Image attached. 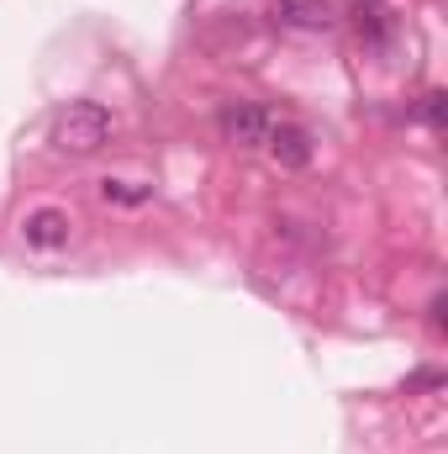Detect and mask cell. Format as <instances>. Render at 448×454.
<instances>
[{"instance_id":"obj_2","label":"cell","mask_w":448,"mask_h":454,"mask_svg":"<svg viewBox=\"0 0 448 454\" xmlns=\"http://www.w3.org/2000/svg\"><path fill=\"white\" fill-rule=\"evenodd\" d=\"M274 121H280V116L269 112V106H259V101H227L222 116H217L222 137L237 143V148H264L269 132H274Z\"/></svg>"},{"instance_id":"obj_7","label":"cell","mask_w":448,"mask_h":454,"mask_svg":"<svg viewBox=\"0 0 448 454\" xmlns=\"http://www.w3.org/2000/svg\"><path fill=\"white\" fill-rule=\"evenodd\" d=\"M422 116H428V121H433V127H438V121H444V96H438V90H433V96H428V106H422Z\"/></svg>"},{"instance_id":"obj_6","label":"cell","mask_w":448,"mask_h":454,"mask_svg":"<svg viewBox=\"0 0 448 454\" xmlns=\"http://www.w3.org/2000/svg\"><path fill=\"white\" fill-rule=\"evenodd\" d=\"M101 196H106V201H121V207H137V201H148V185H127V180H106V185H101Z\"/></svg>"},{"instance_id":"obj_4","label":"cell","mask_w":448,"mask_h":454,"mask_svg":"<svg viewBox=\"0 0 448 454\" xmlns=\"http://www.w3.org/2000/svg\"><path fill=\"white\" fill-rule=\"evenodd\" d=\"M274 21L296 27V32H328L333 27V5L328 0H274Z\"/></svg>"},{"instance_id":"obj_3","label":"cell","mask_w":448,"mask_h":454,"mask_svg":"<svg viewBox=\"0 0 448 454\" xmlns=\"http://www.w3.org/2000/svg\"><path fill=\"white\" fill-rule=\"evenodd\" d=\"M264 148H269L285 169H306V164H312V132L296 127V121H274V132H269Z\"/></svg>"},{"instance_id":"obj_5","label":"cell","mask_w":448,"mask_h":454,"mask_svg":"<svg viewBox=\"0 0 448 454\" xmlns=\"http://www.w3.org/2000/svg\"><path fill=\"white\" fill-rule=\"evenodd\" d=\"M21 238H27L32 248H64V243H69V217H64L58 207H37V212L21 223Z\"/></svg>"},{"instance_id":"obj_1","label":"cell","mask_w":448,"mask_h":454,"mask_svg":"<svg viewBox=\"0 0 448 454\" xmlns=\"http://www.w3.org/2000/svg\"><path fill=\"white\" fill-rule=\"evenodd\" d=\"M106 137H112V116H106V106H96V101H69L64 112L53 116V148L58 153L90 159V153L106 148Z\"/></svg>"}]
</instances>
